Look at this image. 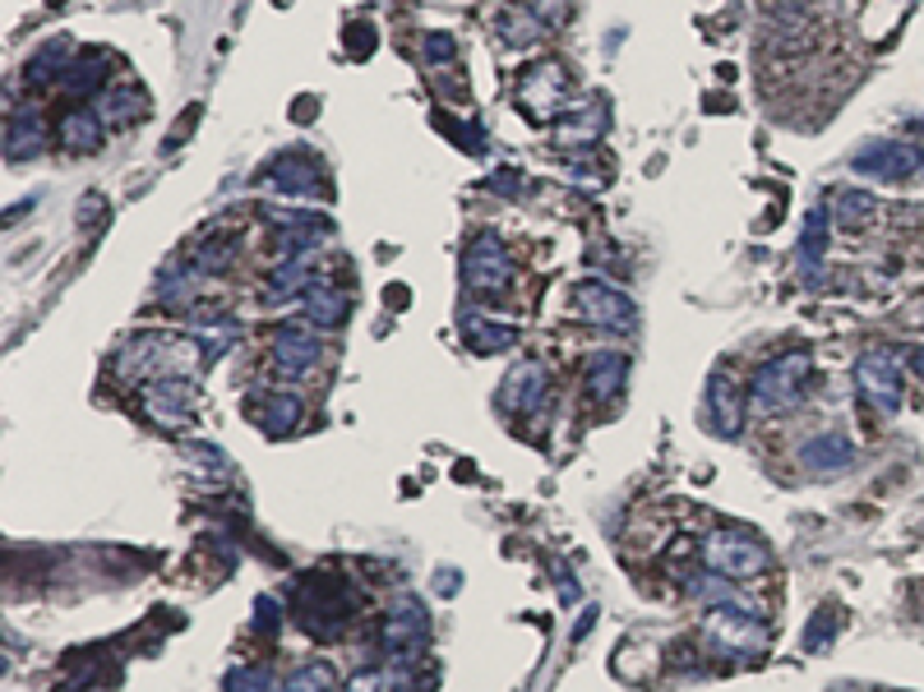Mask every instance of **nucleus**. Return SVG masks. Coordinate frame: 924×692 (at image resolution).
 I'll list each match as a JSON object with an SVG mask.
<instances>
[{"instance_id":"f257e3e1","label":"nucleus","mask_w":924,"mask_h":692,"mask_svg":"<svg viewBox=\"0 0 924 692\" xmlns=\"http://www.w3.org/2000/svg\"><path fill=\"white\" fill-rule=\"evenodd\" d=\"M859 388L878 406V412H897L902 406V365L892 352H869L859 360Z\"/></svg>"},{"instance_id":"f03ea898","label":"nucleus","mask_w":924,"mask_h":692,"mask_svg":"<svg viewBox=\"0 0 924 692\" xmlns=\"http://www.w3.org/2000/svg\"><path fill=\"white\" fill-rule=\"evenodd\" d=\"M915 162H920V152L911 144H869L865 152H859L855 171L878 176V180H902V176L915 171Z\"/></svg>"},{"instance_id":"7ed1b4c3","label":"nucleus","mask_w":924,"mask_h":692,"mask_svg":"<svg viewBox=\"0 0 924 692\" xmlns=\"http://www.w3.org/2000/svg\"><path fill=\"white\" fill-rule=\"evenodd\" d=\"M837 212H842V223H846V227H855V223H859V217H865V212H869V199H865V195H842Z\"/></svg>"},{"instance_id":"20e7f679","label":"nucleus","mask_w":924,"mask_h":692,"mask_svg":"<svg viewBox=\"0 0 924 692\" xmlns=\"http://www.w3.org/2000/svg\"><path fill=\"white\" fill-rule=\"evenodd\" d=\"M287 692H328V674L315 670V674H296V683H287Z\"/></svg>"},{"instance_id":"39448f33","label":"nucleus","mask_w":924,"mask_h":692,"mask_svg":"<svg viewBox=\"0 0 924 692\" xmlns=\"http://www.w3.org/2000/svg\"><path fill=\"white\" fill-rule=\"evenodd\" d=\"M911 365H915V374H924V352H915V356H911Z\"/></svg>"}]
</instances>
